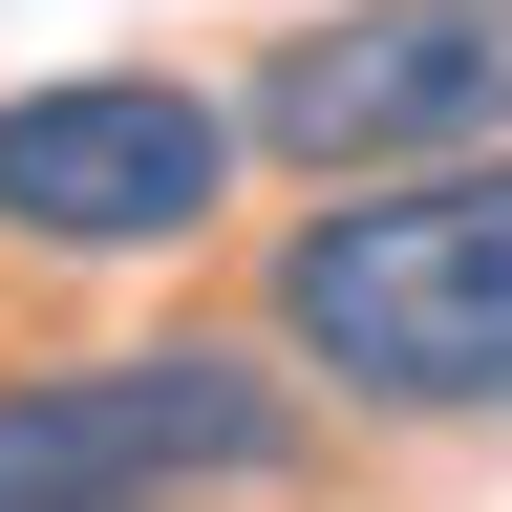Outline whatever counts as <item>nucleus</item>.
<instances>
[{
  "mask_svg": "<svg viewBox=\"0 0 512 512\" xmlns=\"http://www.w3.org/2000/svg\"><path fill=\"white\" fill-rule=\"evenodd\" d=\"M278 363L363 427H512V150L342 171L278 235Z\"/></svg>",
  "mask_w": 512,
  "mask_h": 512,
  "instance_id": "obj_1",
  "label": "nucleus"
},
{
  "mask_svg": "<svg viewBox=\"0 0 512 512\" xmlns=\"http://www.w3.org/2000/svg\"><path fill=\"white\" fill-rule=\"evenodd\" d=\"M320 448L278 342H86L0 384V512H235Z\"/></svg>",
  "mask_w": 512,
  "mask_h": 512,
  "instance_id": "obj_2",
  "label": "nucleus"
},
{
  "mask_svg": "<svg viewBox=\"0 0 512 512\" xmlns=\"http://www.w3.org/2000/svg\"><path fill=\"white\" fill-rule=\"evenodd\" d=\"M235 150L256 128L214 86H171V64H64V86L0 107V235L64 256V278H107V256H192L235 214Z\"/></svg>",
  "mask_w": 512,
  "mask_h": 512,
  "instance_id": "obj_3",
  "label": "nucleus"
},
{
  "mask_svg": "<svg viewBox=\"0 0 512 512\" xmlns=\"http://www.w3.org/2000/svg\"><path fill=\"white\" fill-rule=\"evenodd\" d=\"M256 150L299 192L342 171H427V150H512V0H342L256 64Z\"/></svg>",
  "mask_w": 512,
  "mask_h": 512,
  "instance_id": "obj_4",
  "label": "nucleus"
}]
</instances>
